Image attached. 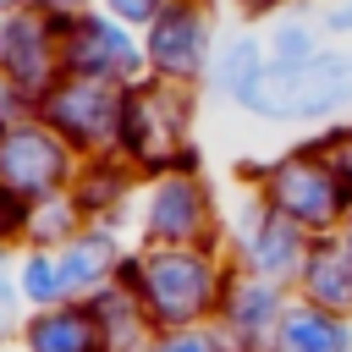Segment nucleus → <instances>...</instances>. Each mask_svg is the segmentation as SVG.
I'll return each instance as SVG.
<instances>
[{
	"mask_svg": "<svg viewBox=\"0 0 352 352\" xmlns=\"http://www.w3.org/2000/svg\"><path fill=\"white\" fill-rule=\"evenodd\" d=\"M270 88H280V94H264V99H253L258 110H270V116H319V110H330L346 88H352V55H319V60H302V66H292V72H280Z\"/></svg>",
	"mask_w": 352,
	"mask_h": 352,
	"instance_id": "nucleus-1",
	"label": "nucleus"
},
{
	"mask_svg": "<svg viewBox=\"0 0 352 352\" xmlns=\"http://www.w3.org/2000/svg\"><path fill=\"white\" fill-rule=\"evenodd\" d=\"M143 286H148V297H154V308L165 319H187L209 297V264H198V258H154L143 270Z\"/></svg>",
	"mask_w": 352,
	"mask_h": 352,
	"instance_id": "nucleus-2",
	"label": "nucleus"
},
{
	"mask_svg": "<svg viewBox=\"0 0 352 352\" xmlns=\"http://www.w3.org/2000/svg\"><path fill=\"white\" fill-rule=\"evenodd\" d=\"M0 176H6L11 187L38 192V187H50V182L60 176V148H55L44 132H11L6 148H0Z\"/></svg>",
	"mask_w": 352,
	"mask_h": 352,
	"instance_id": "nucleus-3",
	"label": "nucleus"
},
{
	"mask_svg": "<svg viewBox=\"0 0 352 352\" xmlns=\"http://www.w3.org/2000/svg\"><path fill=\"white\" fill-rule=\"evenodd\" d=\"M198 55H204V22L192 11H170L154 22V60L160 66L187 72V66H198Z\"/></svg>",
	"mask_w": 352,
	"mask_h": 352,
	"instance_id": "nucleus-4",
	"label": "nucleus"
},
{
	"mask_svg": "<svg viewBox=\"0 0 352 352\" xmlns=\"http://www.w3.org/2000/svg\"><path fill=\"white\" fill-rule=\"evenodd\" d=\"M280 209H286L292 220H308V226L330 220V214H336V187H330V176H319V170H280Z\"/></svg>",
	"mask_w": 352,
	"mask_h": 352,
	"instance_id": "nucleus-5",
	"label": "nucleus"
},
{
	"mask_svg": "<svg viewBox=\"0 0 352 352\" xmlns=\"http://www.w3.org/2000/svg\"><path fill=\"white\" fill-rule=\"evenodd\" d=\"M66 60L72 66H82V72H126L132 66V50H126V38L110 28V22H88L82 33H77V44L66 50Z\"/></svg>",
	"mask_w": 352,
	"mask_h": 352,
	"instance_id": "nucleus-6",
	"label": "nucleus"
},
{
	"mask_svg": "<svg viewBox=\"0 0 352 352\" xmlns=\"http://www.w3.org/2000/svg\"><path fill=\"white\" fill-rule=\"evenodd\" d=\"M55 116L72 126V132H110V116H116V99L110 88H72L66 99H55Z\"/></svg>",
	"mask_w": 352,
	"mask_h": 352,
	"instance_id": "nucleus-7",
	"label": "nucleus"
},
{
	"mask_svg": "<svg viewBox=\"0 0 352 352\" xmlns=\"http://www.w3.org/2000/svg\"><path fill=\"white\" fill-rule=\"evenodd\" d=\"M154 231H165V236H187L192 226H198V192L187 187V182H165L160 192H154Z\"/></svg>",
	"mask_w": 352,
	"mask_h": 352,
	"instance_id": "nucleus-8",
	"label": "nucleus"
},
{
	"mask_svg": "<svg viewBox=\"0 0 352 352\" xmlns=\"http://www.w3.org/2000/svg\"><path fill=\"white\" fill-rule=\"evenodd\" d=\"M280 346L286 352H346V336L324 314H292L280 330Z\"/></svg>",
	"mask_w": 352,
	"mask_h": 352,
	"instance_id": "nucleus-9",
	"label": "nucleus"
},
{
	"mask_svg": "<svg viewBox=\"0 0 352 352\" xmlns=\"http://www.w3.org/2000/svg\"><path fill=\"white\" fill-rule=\"evenodd\" d=\"M33 352H94V324L82 314H50L33 324Z\"/></svg>",
	"mask_w": 352,
	"mask_h": 352,
	"instance_id": "nucleus-10",
	"label": "nucleus"
},
{
	"mask_svg": "<svg viewBox=\"0 0 352 352\" xmlns=\"http://www.w3.org/2000/svg\"><path fill=\"white\" fill-rule=\"evenodd\" d=\"M104 258H110V242H104V236H88V242H77V248L60 258V280H66V286L94 280V275L104 270Z\"/></svg>",
	"mask_w": 352,
	"mask_h": 352,
	"instance_id": "nucleus-11",
	"label": "nucleus"
},
{
	"mask_svg": "<svg viewBox=\"0 0 352 352\" xmlns=\"http://www.w3.org/2000/svg\"><path fill=\"white\" fill-rule=\"evenodd\" d=\"M286 258H297V231H292L286 220H270V226H264V236H258V264L286 270Z\"/></svg>",
	"mask_w": 352,
	"mask_h": 352,
	"instance_id": "nucleus-12",
	"label": "nucleus"
},
{
	"mask_svg": "<svg viewBox=\"0 0 352 352\" xmlns=\"http://www.w3.org/2000/svg\"><path fill=\"white\" fill-rule=\"evenodd\" d=\"M314 292H319V297H330V302L341 308V302H352V275H346L336 258H324V264L314 270Z\"/></svg>",
	"mask_w": 352,
	"mask_h": 352,
	"instance_id": "nucleus-13",
	"label": "nucleus"
},
{
	"mask_svg": "<svg viewBox=\"0 0 352 352\" xmlns=\"http://www.w3.org/2000/svg\"><path fill=\"white\" fill-rule=\"evenodd\" d=\"M22 280H28V292H33V297H55V292H60V286H66V280H60V270H55V264H50V258H33V264H28V275H22Z\"/></svg>",
	"mask_w": 352,
	"mask_h": 352,
	"instance_id": "nucleus-14",
	"label": "nucleus"
},
{
	"mask_svg": "<svg viewBox=\"0 0 352 352\" xmlns=\"http://www.w3.org/2000/svg\"><path fill=\"white\" fill-rule=\"evenodd\" d=\"M270 319V292H236V324H264Z\"/></svg>",
	"mask_w": 352,
	"mask_h": 352,
	"instance_id": "nucleus-15",
	"label": "nucleus"
},
{
	"mask_svg": "<svg viewBox=\"0 0 352 352\" xmlns=\"http://www.w3.org/2000/svg\"><path fill=\"white\" fill-rule=\"evenodd\" d=\"M319 154H324V160H330V165H336V170L352 182V132H346V138H336V143H324Z\"/></svg>",
	"mask_w": 352,
	"mask_h": 352,
	"instance_id": "nucleus-16",
	"label": "nucleus"
},
{
	"mask_svg": "<svg viewBox=\"0 0 352 352\" xmlns=\"http://www.w3.org/2000/svg\"><path fill=\"white\" fill-rule=\"evenodd\" d=\"M116 6H121L126 16H148V11H154V0H116Z\"/></svg>",
	"mask_w": 352,
	"mask_h": 352,
	"instance_id": "nucleus-17",
	"label": "nucleus"
},
{
	"mask_svg": "<svg viewBox=\"0 0 352 352\" xmlns=\"http://www.w3.org/2000/svg\"><path fill=\"white\" fill-rule=\"evenodd\" d=\"M160 352H214L209 341H170V346H160Z\"/></svg>",
	"mask_w": 352,
	"mask_h": 352,
	"instance_id": "nucleus-18",
	"label": "nucleus"
},
{
	"mask_svg": "<svg viewBox=\"0 0 352 352\" xmlns=\"http://www.w3.org/2000/svg\"><path fill=\"white\" fill-rule=\"evenodd\" d=\"M330 22H336V28H352V6H341V11L330 16Z\"/></svg>",
	"mask_w": 352,
	"mask_h": 352,
	"instance_id": "nucleus-19",
	"label": "nucleus"
}]
</instances>
